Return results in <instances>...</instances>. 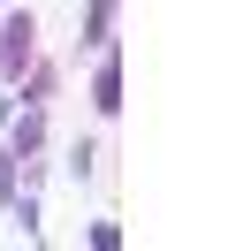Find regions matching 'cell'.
I'll use <instances>...</instances> for the list:
<instances>
[{"label":"cell","instance_id":"1","mask_svg":"<svg viewBox=\"0 0 251 251\" xmlns=\"http://www.w3.org/2000/svg\"><path fill=\"white\" fill-rule=\"evenodd\" d=\"M23 53H31V16L8 23V69H23Z\"/></svg>","mask_w":251,"mask_h":251},{"label":"cell","instance_id":"2","mask_svg":"<svg viewBox=\"0 0 251 251\" xmlns=\"http://www.w3.org/2000/svg\"><path fill=\"white\" fill-rule=\"evenodd\" d=\"M92 99H99V107H122V76H114V69H99V84H92Z\"/></svg>","mask_w":251,"mask_h":251}]
</instances>
